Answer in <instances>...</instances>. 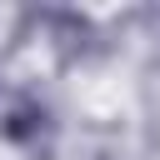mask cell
I'll return each instance as SVG.
<instances>
[{
  "label": "cell",
  "mask_w": 160,
  "mask_h": 160,
  "mask_svg": "<svg viewBox=\"0 0 160 160\" xmlns=\"http://www.w3.org/2000/svg\"><path fill=\"white\" fill-rule=\"evenodd\" d=\"M50 130H55V120H50V110H45L35 95L15 100V105L5 110V120H0V135H5L10 145H25V150H40V145L50 140Z\"/></svg>",
  "instance_id": "obj_1"
},
{
  "label": "cell",
  "mask_w": 160,
  "mask_h": 160,
  "mask_svg": "<svg viewBox=\"0 0 160 160\" xmlns=\"http://www.w3.org/2000/svg\"><path fill=\"white\" fill-rule=\"evenodd\" d=\"M50 25H55V45L65 50V55H75V50H85V35H90V25L80 20V15H50Z\"/></svg>",
  "instance_id": "obj_2"
}]
</instances>
